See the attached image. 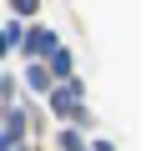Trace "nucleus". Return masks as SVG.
<instances>
[{"mask_svg":"<svg viewBox=\"0 0 146 151\" xmlns=\"http://www.w3.org/2000/svg\"><path fill=\"white\" fill-rule=\"evenodd\" d=\"M50 111L60 121H86V106H81V81H65L60 91H50Z\"/></svg>","mask_w":146,"mask_h":151,"instance_id":"nucleus-1","label":"nucleus"},{"mask_svg":"<svg viewBox=\"0 0 146 151\" xmlns=\"http://www.w3.org/2000/svg\"><path fill=\"white\" fill-rule=\"evenodd\" d=\"M60 40H55V30H30L25 35V55H50Z\"/></svg>","mask_w":146,"mask_h":151,"instance_id":"nucleus-2","label":"nucleus"},{"mask_svg":"<svg viewBox=\"0 0 146 151\" xmlns=\"http://www.w3.org/2000/svg\"><path fill=\"white\" fill-rule=\"evenodd\" d=\"M45 60H50V70L60 76V81H70V65H76V60H70V50H65V45H55V50H50Z\"/></svg>","mask_w":146,"mask_h":151,"instance_id":"nucleus-3","label":"nucleus"},{"mask_svg":"<svg viewBox=\"0 0 146 151\" xmlns=\"http://www.w3.org/2000/svg\"><path fill=\"white\" fill-rule=\"evenodd\" d=\"M25 86H30V91H50V76H45V65H25Z\"/></svg>","mask_w":146,"mask_h":151,"instance_id":"nucleus-4","label":"nucleus"},{"mask_svg":"<svg viewBox=\"0 0 146 151\" xmlns=\"http://www.w3.org/2000/svg\"><path fill=\"white\" fill-rule=\"evenodd\" d=\"M15 40H20V25H0V55H5Z\"/></svg>","mask_w":146,"mask_h":151,"instance_id":"nucleus-5","label":"nucleus"},{"mask_svg":"<svg viewBox=\"0 0 146 151\" xmlns=\"http://www.w3.org/2000/svg\"><path fill=\"white\" fill-rule=\"evenodd\" d=\"M55 146H60V151H86V141H81L76 131H60V141H55Z\"/></svg>","mask_w":146,"mask_h":151,"instance_id":"nucleus-6","label":"nucleus"},{"mask_svg":"<svg viewBox=\"0 0 146 151\" xmlns=\"http://www.w3.org/2000/svg\"><path fill=\"white\" fill-rule=\"evenodd\" d=\"M10 5H15V15H35V10H40V0H10Z\"/></svg>","mask_w":146,"mask_h":151,"instance_id":"nucleus-7","label":"nucleus"},{"mask_svg":"<svg viewBox=\"0 0 146 151\" xmlns=\"http://www.w3.org/2000/svg\"><path fill=\"white\" fill-rule=\"evenodd\" d=\"M0 151H15V141H10V136H0Z\"/></svg>","mask_w":146,"mask_h":151,"instance_id":"nucleus-8","label":"nucleus"},{"mask_svg":"<svg viewBox=\"0 0 146 151\" xmlns=\"http://www.w3.org/2000/svg\"><path fill=\"white\" fill-rule=\"evenodd\" d=\"M91 151H116V146H111V141H96V146H91Z\"/></svg>","mask_w":146,"mask_h":151,"instance_id":"nucleus-9","label":"nucleus"},{"mask_svg":"<svg viewBox=\"0 0 146 151\" xmlns=\"http://www.w3.org/2000/svg\"><path fill=\"white\" fill-rule=\"evenodd\" d=\"M20 151H25V146H20Z\"/></svg>","mask_w":146,"mask_h":151,"instance_id":"nucleus-10","label":"nucleus"}]
</instances>
